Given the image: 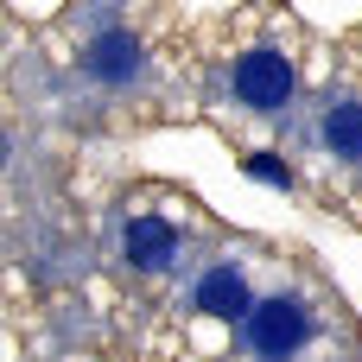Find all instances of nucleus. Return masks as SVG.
Instances as JSON below:
<instances>
[{"label": "nucleus", "instance_id": "obj_4", "mask_svg": "<svg viewBox=\"0 0 362 362\" xmlns=\"http://www.w3.org/2000/svg\"><path fill=\"white\" fill-rule=\"evenodd\" d=\"M83 70L102 76V83H127L140 70V38L134 32H102L89 51H83Z\"/></svg>", "mask_w": 362, "mask_h": 362}, {"label": "nucleus", "instance_id": "obj_1", "mask_svg": "<svg viewBox=\"0 0 362 362\" xmlns=\"http://www.w3.org/2000/svg\"><path fill=\"white\" fill-rule=\"evenodd\" d=\"M305 337H312V312L299 299H267V305L248 312V344L261 356L280 362V356H293V350H305Z\"/></svg>", "mask_w": 362, "mask_h": 362}, {"label": "nucleus", "instance_id": "obj_6", "mask_svg": "<svg viewBox=\"0 0 362 362\" xmlns=\"http://www.w3.org/2000/svg\"><path fill=\"white\" fill-rule=\"evenodd\" d=\"M325 146L337 159H362V102H337L325 115Z\"/></svg>", "mask_w": 362, "mask_h": 362}, {"label": "nucleus", "instance_id": "obj_7", "mask_svg": "<svg viewBox=\"0 0 362 362\" xmlns=\"http://www.w3.org/2000/svg\"><path fill=\"white\" fill-rule=\"evenodd\" d=\"M248 178H261V185H280V191H286V165H280V153H255V159H248Z\"/></svg>", "mask_w": 362, "mask_h": 362}, {"label": "nucleus", "instance_id": "obj_2", "mask_svg": "<svg viewBox=\"0 0 362 362\" xmlns=\"http://www.w3.org/2000/svg\"><path fill=\"white\" fill-rule=\"evenodd\" d=\"M235 95H242L248 108H261V115L286 108V95H293V64H286L280 51H242V57H235Z\"/></svg>", "mask_w": 362, "mask_h": 362}, {"label": "nucleus", "instance_id": "obj_3", "mask_svg": "<svg viewBox=\"0 0 362 362\" xmlns=\"http://www.w3.org/2000/svg\"><path fill=\"white\" fill-rule=\"evenodd\" d=\"M191 305H197V312H210V318H248V312H255V299H248V280H242L235 267H216V274H204V280H197V293H191Z\"/></svg>", "mask_w": 362, "mask_h": 362}, {"label": "nucleus", "instance_id": "obj_5", "mask_svg": "<svg viewBox=\"0 0 362 362\" xmlns=\"http://www.w3.org/2000/svg\"><path fill=\"white\" fill-rule=\"evenodd\" d=\"M172 248H178V235H172L165 216H134V223H127V261H134L140 274L172 267Z\"/></svg>", "mask_w": 362, "mask_h": 362}]
</instances>
